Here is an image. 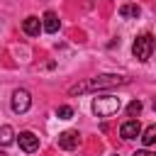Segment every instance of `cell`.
<instances>
[{"mask_svg":"<svg viewBox=\"0 0 156 156\" xmlns=\"http://www.w3.org/2000/svg\"><path fill=\"white\" fill-rule=\"evenodd\" d=\"M41 27H44V32H49V34H54V32H58V17H56V12H44V17H41Z\"/></svg>","mask_w":156,"mask_h":156,"instance_id":"cell-9","label":"cell"},{"mask_svg":"<svg viewBox=\"0 0 156 156\" xmlns=\"http://www.w3.org/2000/svg\"><path fill=\"white\" fill-rule=\"evenodd\" d=\"M154 107H156V100H154Z\"/></svg>","mask_w":156,"mask_h":156,"instance_id":"cell-17","label":"cell"},{"mask_svg":"<svg viewBox=\"0 0 156 156\" xmlns=\"http://www.w3.org/2000/svg\"><path fill=\"white\" fill-rule=\"evenodd\" d=\"M141 107H144V105H141L139 100H132V102L127 105V115H129V117H136V115L141 112Z\"/></svg>","mask_w":156,"mask_h":156,"instance_id":"cell-13","label":"cell"},{"mask_svg":"<svg viewBox=\"0 0 156 156\" xmlns=\"http://www.w3.org/2000/svg\"><path fill=\"white\" fill-rule=\"evenodd\" d=\"M22 29H24V34H29V37H39V32H41L44 27H41V20H39V17L29 15V17H24Z\"/></svg>","mask_w":156,"mask_h":156,"instance_id":"cell-8","label":"cell"},{"mask_svg":"<svg viewBox=\"0 0 156 156\" xmlns=\"http://www.w3.org/2000/svg\"><path fill=\"white\" fill-rule=\"evenodd\" d=\"M141 144H144V146L156 144V124H149V127L144 129V134H141Z\"/></svg>","mask_w":156,"mask_h":156,"instance_id":"cell-12","label":"cell"},{"mask_svg":"<svg viewBox=\"0 0 156 156\" xmlns=\"http://www.w3.org/2000/svg\"><path fill=\"white\" fill-rule=\"evenodd\" d=\"M129 78L117 76V73H102L88 80H80L76 85L68 88V95H85V93H98V90H107V88H117V85H127Z\"/></svg>","mask_w":156,"mask_h":156,"instance_id":"cell-1","label":"cell"},{"mask_svg":"<svg viewBox=\"0 0 156 156\" xmlns=\"http://www.w3.org/2000/svg\"><path fill=\"white\" fill-rule=\"evenodd\" d=\"M56 117H58V119H71V117H73V110H71L68 105H61V107H56Z\"/></svg>","mask_w":156,"mask_h":156,"instance_id":"cell-14","label":"cell"},{"mask_svg":"<svg viewBox=\"0 0 156 156\" xmlns=\"http://www.w3.org/2000/svg\"><path fill=\"white\" fill-rule=\"evenodd\" d=\"M29 107H32V95H29L24 88H17V90L12 93V112H15V115H24Z\"/></svg>","mask_w":156,"mask_h":156,"instance_id":"cell-4","label":"cell"},{"mask_svg":"<svg viewBox=\"0 0 156 156\" xmlns=\"http://www.w3.org/2000/svg\"><path fill=\"white\" fill-rule=\"evenodd\" d=\"M0 156H7V154H5V151H0Z\"/></svg>","mask_w":156,"mask_h":156,"instance_id":"cell-16","label":"cell"},{"mask_svg":"<svg viewBox=\"0 0 156 156\" xmlns=\"http://www.w3.org/2000/svg\"><path fill=\"white\" fill-rule=\"evenodd\" d=\"M154 34H149V32H144V34H139L136 39H134V44H132V54H134V58H139V61H149L151 58V54H154Z\"/></svg>","mask_w":156,"mask_h":156,"instance_id":"cell-3","label":"cell"},{"mask_svg":"<svg viewBox=\"0 0 156 156\" xmlns=\"http://www.w3.org/2000/svg\"><path fill=\"white\" fill-rule=\"evenodd\" d=\"M78 144H80V134H78L76 129H66V132L58 134V146H61V149L73 151V149H78Z\"/></svg>","mask_w":156,"mask_h":156,"instance_id":"cell-5","label":"cell"},{"mask_svg":"<svg viewBox=\"0 0 156 156\" xmlns=\"http://www.w3.org/2000/svg\"><path fill=\"white\" fill-rule=\"evenodd\" d=\"M15 141V129L10 127V124H2L0 127V146H7V144H12Z\"/></svg>","mask_w":156,"mask_h":156,"instance_id":"cell-11","label":"cell"},{"mask_svg":"<svg viewBox=\"0 0 156 156\" xmlns=\"http://www.w3.org/2000/svg\"><path fill=\"white\" fill-rule=\"evenodd\" d=\"M17 141H20V149L27 151V154H34V151L39 149V136H37L34 132H20Z\"/></svg>","mask_w":156,"mask_h":156,"instance_id":"cell-6","label":"cell"},{"mask_svg":"<svg viewBox=\"0 0 156 156\" xmlns=\"http://www.w3.org/2000/svg\"><path fill=\"white\" fill-rule=\"evenodd\" d=\"M139 134H141L139 119H127V122L119 127V136H122V139H136Z\"/></svg>","mask_w":156,"mask_h":156,"instance_id":"cell-7","label":"cell"},{"mask_svg":"<svg viewBox=\"0 0 156 156\" xmlns=\"http://www.w3.org/2000/svg\"><path fill=\"white\" fill-rule=\"evenodd\" d=\"M139 15H141V7L134 5V2H124L119 7V17H124V20H136Z\"/></svg>","mask_w":156,"mask_h":156,"instance_id":"cell-10","label":"cell"},{"mask_svg":"<svg viewBox=\"0 0 156 156\" xmlns=\"http://www.w3.org/2000/svg\"><path fill=\"white\" fill-rule=\"evenodd\" d=\"M119 107H122V100L117 95H98L93 100V112L98 117H112Z\"/></svg>","mask_w":156,"mask_h":156,"instance_id":"cell-2","label":"cell"},{"mask_svg":"<svg viewBox=\"0 0 156 156\" xmlns=\"http://www.w3.org/2000/svg\"><path fill=\"white\" fill-rule=\"evenodd\" d=\"M132 156H156V151H151V149H141V151H136V154H132Z\"/></svg>","mask_w":156,"mask_h":156,"instance_id":"cell-15","label":"cell"}]
</instances>
